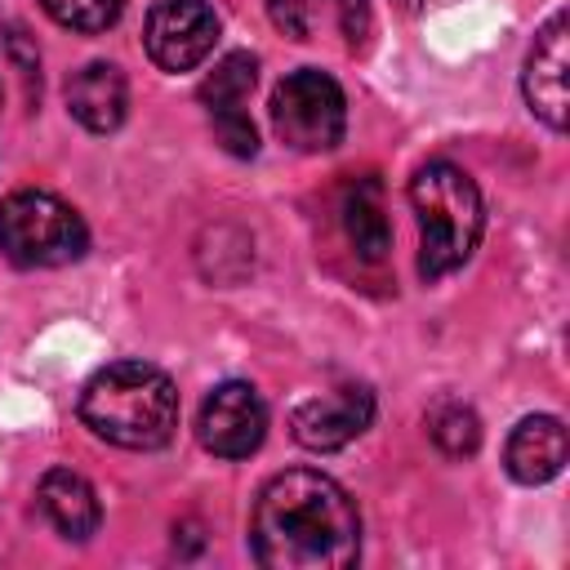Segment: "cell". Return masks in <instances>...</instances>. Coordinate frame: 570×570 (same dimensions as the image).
<instances>
[{
    "label": "cell",
    "mask_w": 570,
    "mask_h": 570,
    "mask_svg": "<svg viewBox=\"0 0 570 570\" xmlns=\"http://www.w3.org/2000/svg\"><path fill=\"white\" fill-rule=\"evenodd\" d=\"M0 249L18 267H62L89 249V227L62 196L22 187L0 200Z\"/></svg>",
    "instance_id": "277c9868"
},
{
    "label": "cell",
    "mask_w": 570,
    "mask_h": 570,
    "mask_svg": "<svg viewBox=\"0 0 570 570\" xmlns=\"http://www.w3.org/2000/svg\"><path fill=\"white\" fill-rule=\"evenodd\" d=\"M272 18L276 27H285L294 40L307 36V18H303V0H272Z\"/></svg>",
    "instance_id": "ac0fdd59"
},
{
    "label": "cell",
    "mask_w": 570,
    "mask_h": 570,
    "mask_svg": "<svg viewBox=\"0 0 570 570\" xmlns=\"http://www.w3.org/2000/svg\"><path fill=\"white\" fill-rule=\"evenodd\" d=\"M566 450H570L566 423L557 414H530L512 428V436L503 445V468L521 485H543L566 468Z\"/></svg>",
    "instance_id": "8fae6325"
},
{
    "label": "cell",
    "mask_w": 570,
    "mask_h": 570,
    "mask_svg": "<svg viewBox=\"0 0 570 570\" xmlns=\"http://www.w3.org/2000/svg\"><path fill=\"white\" fill-rule=\"evenodd\" d=\"M428 436L436 441L441 454L468 459V454H476V445H481V419H476V410L463 405V401H436V405L428 410Z\"/></svg>",
    "instance_id": "9a60e30c"
},
{
    "label": "cell",
    "mask_w": 570,
    "mask_h": 570,
    "mask_svg": "<svg viewBox=\"0 0 570 570\" xmlns=\"http://www.w3.org/2000/svg\"><path fill=\"white\" fill-rule=\"evenodd\" d=\"M410 205L419 214V276L441 281L459 272L485 227L476 183L450 160H428L410 178Z\"/></svg>",
    "instance_id": "3957f363"
},
{
    "label": "cell",
    "mask_w": 570,
    "mask_h": 570,
    "mask_svg": "<svg viewBox=\"0 0 570 570\" xmlns=\"http://www.w3.org/2000/svg\"><path fill=\"white\" fill-rule=\"evenodd\" d=\"M36 499H40V512L49 517V525L62 539L85 543L102 525V503H98L94 485L71 468H49L40 476V485H36Z\"/></svg>",
    "instance_id": "4fadbf2b"
},
{
    "label": "cell",
    "mask_w": 570,
    "mask_h": 570,
    "mask_svg": "<svg viewBox=\"0 0 570 570\" xmlns=\"http://www.w3.org/2000/svg\"><path fill=\"white\" fill-rule=\"evenodd\" d=\"M338 218H343V232H347L352 249H356L365 263H379V258L392 249V227H387V209H383V187H379L374 174L352 178V183L343 187Z\"/></svg>",
    "instance_id": "5bb4252c"
},
{
    "label": "cell",
    "mask_w": 570,
    "mask_h": 570,
    "mask_svg": "<svg viewBox=\"0 0 570 570\" xmlns=\"http://www.w3.org/2000/svg\"><path fill=\"white\" fill-rule=\"evenodd\" d=\"M330 4H334L338 22H343V36L352 45L365 40V31H370V0H330Z\"/></svg>",
    "instance_id": "e0dca14e"
},
{
    "label": "cell",
    "mask_w": 570,
    "mask_h": 570,
    "mask_svg": "<svg viewBox=\"0 0 570 570\" xmlns=\"http://www.w3.org/2000/svg\"><path fill=\"white\" fill-rule=\"evenodd\" d=\"M405 9H432V4H450V0H401Z\"/></svg>",
    "instance_id": "d6986e66"
},
{
    "label": "cell",
    "mask_w": 570,
    "mask_h": 570,
    "mask_svg": "<svg viewBox=\"0 0 570 570\" xmlns=\"http://www.w3.org/2000/svg\"><path fill=\"white\" fill-rule=\"evenodd\" d=\"M566 40H570V22L566 13H552L543 22V31L534 36L530 53H525V71H521V89L530 111L548 125V129H566V111H570V94H566Z\"/></svg>",
    "instance_id": "30bf717a"
},
{
    "label": "cell",
    "mask_w": 570,
    "mask_h": 570,
    "mask_svg": "<svg viewBox=\"0 0 570 570\" xmlns=\"http://www.w3.org/2000/svg\"><path fill=\"white\" fill-rule=\"evenodd\" d=\"M67 111L89 129V134H111L120 129L129 111V85L116 62H85L67 80Z\"/></svg>",
    "instance_id": "7c38bea8"
},
{
    "label": "cell",
    "mask_w": 570,
    "mask_h": 570,
    "mask_svg": "<svg viewBox=\"0 0 570 570\" xmlns=\"http://www.w3.org/2000/svg\"><path fill=\"white\" fill-rule=\"evenodd\" d=\"M196 436L209 454L218 459H245L263 445L267 436V405L249 383H218L205 401H200V419H196Z\"/></svg>",
    "instance_id": "52a82bcc"
},
{
    "label": "cell",
    "mask_w": 570,
    "mask_h": 570,
    "mask_svg": "<svg viewBox=\"0 0 570 570\" xmlns=\"http://www.w3.org/2000/svg\"><path fill=\"white\" fill-rule=\"evenodd\" d=\"M80 419L120 450H160L178 432V387L147 361H116L85 383Z\"/></svg>",
    "instance_id": "7a4b0ae2"
},
{
    "label": "cell",
    "mask_w": 570,
    "mask_h": 570,
    "mask_svg": "<svg viewBox=\"0 0 570 570\" xmlns=\"http://www.w3.org/2000/svg\"><path fill=\"white\" fill-rule=\"evenodd\" d=\"M40 4L58 27L71 31H107L125 9V0H40Z\"/></svg>",
    "instance_id": "2e32d148"
},
{
    "label": "cell",
    "mask_w": 570,
    "mask_h": 570,
    "mask_svg": "<svg viewBox=\"0 0 570 570\" xmlns=\"http://www.w3.org/2000/svg\"><path fill=\"white\" fill-rule=\"evenodd\" d=\"M374 419V392L365 383H343L325 396H312L303 401L294 414H289V432L298 445L307 450H343L347 441H356Z\"/></svg>",
    "instance_id": "9c48e42d"
},
{
    "label": "cell",
    "mask_w": 570,
    "mask_h": 570,
    "mask_svg": "<svg viewBox=\"0 0 570 570\" xmlns=\"http://www.w3.org/2000/svg\"><path fill=\"white\" fill-rule=\"evenodd\" d=\"M249 548L267 570H347L361 557V512L334 476L289 468L258 490Z\"/></svg>",
    "instance_id": "6da1fadb"
},
{
    "label": "cell",
    "mask_w": 570,
    "mask_h": 570,
    "mask_svg": "<svg viewBox=\"0 0 570 570\" xmlns=\"http://www.w3.org/2000/svg\"><path fill=\"white\" fill-rule=\"evenodd\" d=\"M258 80V62L236 49L227 53L205 80H200V102L209 111V125L218 134V142L232 151V156H254L258 151V134H254V120L245 111L249 102V89Z\"/></svg>",
    "instance_id": "ba28073f"
},
{
    "label": "cell",
    "mask_w": 570,
    "mask_h": 570,
    "mask_svg": "<svg viewBox=\"0 0 570 570\" xmlns=\"http://www.w3.org/2000/svg\"><path fill=\"white\" fill-rule=\"evenodd\" d=\"M142 45L160 71H191L218 45V13L205 0H156L142 22Z\"/></svg>",
    "instance_id": "8992f818"
},
{
    "label": "cell",
    "mask_w": 570,
    "mask_h": 570,
    "mask_svg": "<svg viewBox=\"0 0 570 570\" xmlns=\"http://www.w3.org/2000/svg\"><path fill=\"white\" fill-rule=\"evenodd\" d=\"M272 125L294 151H330L347 129V98L334 76L316 67L289 71L272 94Z\"/></svg>",
    "instance_id": "5b68a950"
}]
</instances>
